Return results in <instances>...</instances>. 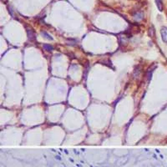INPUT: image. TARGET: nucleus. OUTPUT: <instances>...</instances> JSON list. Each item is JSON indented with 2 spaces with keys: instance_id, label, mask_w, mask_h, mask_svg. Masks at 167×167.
<instances>
[{
  "instance_id": "nucleus-1",
  "label": "nucleus",
  "mask_w": 167,
  "mask_h": 167,
  "mask_svg": "<svg viewBox=\"0 0 167 167\" xmlns=\"http://www.w3.org/2000/svg\"><path fill=\"white\" fill-rule=\"evenodd\" d=\"M161 38L162 41L164 43H167V27H162L161 29Z\"/></svg>"
},
{
  "instance_id": "nucleus-2",
  "label": "nucleus",
  "mask_w": 167,
  "mask_h": 167,
  "mask_svg": "<svg viewBox=\"0 0 167 167\" xmlns=\"http://www.w3.org/2000/svg\"><path fill=\"white\" fill-rule=\"evenodd\" d=\"M26 30H27V34H28L29 39L30 41L35 40V34H34L33 31L31 29H29V28H26Z\"/></svg>"
},
{
  "instance_id": "nucleus-3",
  "label": "nucleus",
  "mask_w": 167,
  "mask_h": 167,
  "mask_svg": "<svg viewBox=\"0 0 167 167\" xmlns=\"http://www.w3.org/2000/svg\"><path fill=\"white\" fill-rule=\"evenodd\" d=\"M143 17H144V13L142 12H137L133 15V18L135 21H139V20L143 19Z\"/></svg>"
},
{
  "instance_id": "nucleus-4",
  "label": "nucleus",
  "mask_w": 167,
  "mask_h": 167,
  "mask_svg": "<svg viewBox=\"0 0 167 167\" xmlns=\"http://www.w3.org/2000/svg\"><path fill=\"white\" fill-rule=\"evenodd\" d=\"M155 4H156V7L157 8L159 9V11H161V12H162L163 11V3H162V0H155Z\"/></svg>"
},
{
  "instance_id": "nucleus-5",
  "label": "nucleus",
  "mask_w": 167,
  "mask_h": 167,
  "mask_svg": "<svg viewBox=\"0 0 167 167\" xmlns=\"http://www.w3.org/2000/svg\"><path fill=\"white\" fill-rule=\"evenodd\" d=\"M43 49L47 50V51H52V50L54 49V47L49 44H43Z\"/></svg>"
},
{
  "instance_id": "nucleus-6",
  "label": "nucleus",
  "mask_w": 167,
  "mask_h": 167,
  "mask_svg": "<svg viewBox=\"0 0 167 167\" xmlns=\"http://www.w3.org/2000/svg\"><path fill=\"white\" fill-rule=\"evenodd\" d=\"M42 35H43V36H45L48 39H50V40H53V38L51 37V36L49 35V33H46V32H42Z\"/></svg>"
}]
</instances>
